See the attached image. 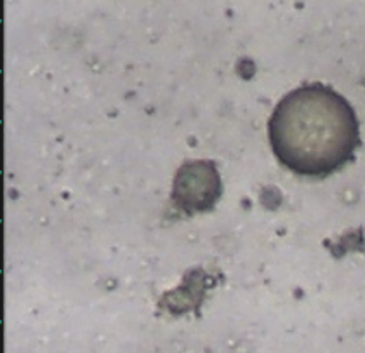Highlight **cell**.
<instances>
[{"instance_id":"obj_1","label":"cell","mask_w":365,"mask_h":353,"mask_svg":"<svg viewBox=\"0 0 365 353\" xmlns=\"http://www.w3.org/2000/svg\"><path fill=\"white\" fill-rule=\"evenodd\" d=\"M268 134L280 164L309 178L329 176L346 165L360 141L355 110L322 84L297 87L280 99Z\"/></svg>"},{"instance_id":"obj_2","label":"cell","mask_w":365,"mask_h":353,"mask_svg":"<svg viewBox=\"0 0 365 353\" xmlns=\"http://www.w3.org/2000/svg\"><path fill=\"white\" fill-rule=\"evenodd\" d=\"M220 193V174L212 162H188L178 170L173 195L185 213L207 211L216 204Z\"/></svg>"}]
</instances>
